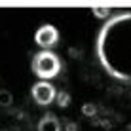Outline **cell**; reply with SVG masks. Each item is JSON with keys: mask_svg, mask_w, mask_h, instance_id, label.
Returning a JSON list of instances; mask_svg holds the SVG:
<instances>
[{"mask_svg": "<svg viewBox=\"0 0 131 131\" xmlns=\"http://www.w3.org/2000/svg\"><path fill=\"white\" fill-rule=\"evenodd\" d=\"M10 103H12V95H10V91L2 89V91H0V105H10Z\"/></svg>", "mask_w": 131, "mask_h": 131, "instance_id": "5", "label": "cell"}, {"mask_svg": "<svg viewBox=\"0 0 131 131\" xmlns=\"http://www.w3.org/2000/svg\"><path fill=\"white\" fill-rule=\"evenodd\" d=\"M32 70H34V74L38 76L40 80L46 82V80L55 78V76L59 74L61 61H59V57H57L53 51H49V49H42V51L36 53L34 59H32Z\"/></svg>", "mask_w": 131, "mask_h": 131, "instance_id": "1", "label": "cell"}, {"mask_svg": "<svg viewBox=\"0 0 131 131\" xmlns=\"http://www.w3.org/2000/svg\"><path fill=\"white\" fill-rule=\"evenodd\" d=\"M34 40L42 49H49V48L57 46V42H59V30L53 25H42L36 30Z\"/></svg>", "mask_w": 131, "mask_h": 131, "instance_id": "3", "label": "cell"}, {"mask_svg": "<svg viewBox=\"0 0 131 131\" xmlns=\"http://www.w3.org/2000/svg\"><path fill=\"white\" fill-rule=\"evenodd\" d=\"M55 99H57V103H59L61 106H67V103H69V95H67V93H63V95H57Z\"/></svg>", "mask_w": 131, "mask_h": 131, "instance_id": "6", "label": "cell"}, {"mask_svg": "<svg viewBox=\"0 0 131 131\" xmlns=\"http://www.w3.org/2000/svg\"><path fill=\"white\" fill-rule=\"evenodd\" d=\"M38 131H61V124L53 114H46L38 124Z\"/></svg>", "mask_w": 131, "mask_h": 131, "instance_id": "4", "label": "cell"}, {"mask_svg": "<svg viewBox=\"0 0 131 131\" xmlns=\"http://www.w3.org/2000/svg\"><path fill=\"white\" fill-rule=\"evenodd\" d=\"M67 131H76V125H72V124H69V127H67Z\"/></svg>", "mask_w": 131, "mask_h": 131, "instance_id": "7", "label": "cell"}, {"mask_svg": "<svg viewBox=\"0 0 131 131\" xmlns=\"http://www.w3.org/2000/svg\"><path fill=\"white\" fill-rule=\"evenodd\" d=\"M30 93H32V99L38 103L40 106L51 105V103L55 101V97H57V89L53 88L49 82H44V80L36 82L32 85V89H30Z\"/></svg>", "mask_w": 131, "mask_h": 131, "instance_id": "2", "label": "cell"}]
</instances>
